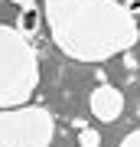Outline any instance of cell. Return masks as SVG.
Instances as JSON below:
<instances>
[{
	"mask_svg": "<svg viewBox=\"0 0 140 147\" xmlns=\"http://www.w3.org/2000/svg\"><path fill=\"white\" fill-rule=\"evenodd\" d=\"M42 20L56 49L75 62H108L140 39L134 13L117 0H42Z\"/></svg>",
	"mask_w": 140,
	"mask_h": 147,
	"instance_id": "obj_1",
	"label": "cell"
},
{
	"mask_svg": "<svg viewBox=\"0 0 140 147\" xmlns=\"http://www.w3.org/2000/svg\"><path fill=\"white\" fill-rule=\"evenodd\" d=\"M117 147H140V131H130V134H127Z\"/></svg>",
	"mask_w": 140,
	"mask_h": 147,
	"instance_id": "obj_7",
	"label": "cell"
},
{
	"mask_svg": "<svg viewBox=\"0 0 140 147\" xmlns=\"http://www.w3.org/2000/svg\"><path fill=\"white\" fill-rule=\"evenodd\" d=\"M78 147H101V134L94 131V127L82 124L78 127Z\"/></svg>",
	"mask_w": 140,
	"mask_h": 147,
	"instance_id": "obj_6",
	"label": "cell"
},
{
	"mask_svg": "<svg viewBox=\"0 0 140 147\" xmlns=\"http://www.w3.org/2000/svg\"><path fill=\"white\" fill-rule=\"evenodd\" d=\"M10 3H16V7H29V3H36V0H10Z\"/></svg>",
	"mask_w": 140,
	"mask_h": 147,
	"instance_id": "obj_9",
	"label": "cell"
},
{
	"mask_svg": "<svg viewBox=\"0 0 140 147\" xmlns=\"http://www.w3.org/2000/svg\"><path fill=\"white\" fill-rule=\"evenodd\" d=\"M88 108H91V115L98 121L111 124V121H117L124 115V92L114 88V85H108V82H101L98 88L88 95Z\"/></svg>",
	"mask_w": 140,
	"mask_h": 147,
	"instance_id": "obj_4",
	"label": "cell"
},
{
	"mask_svg": "<svg viewBox=\"0 0 140 147\" xmlns=\"http://www.w3.org/2000/svg\"><path fill=\"white\" fill-rule=\"evenodd\" d=\"M117 3H124V7H127V10H130V13H134V7L140 3V0H117Z\"/></svg>",
	"mask_w": 140,
	"mask_h": 147,
	"instance_id": "obj_8",
	"label": "cell"
},
{
	"mask_svg": "<svg viewBox=\"0 0 140 147\" xmlns=\"http://www.w3.org/2000/svg\"><path fill=\"white\" fill-rule=\"evenodd\" d=\"M39 26H42V10L36 3H29V7H20V16H16V30L23 33L26 39H33L39 33Z\"/></svg>",
	"mask_w": 140,
	"mask_h": 147,
	"instance_id": "obj_5",
	"label": "cell"
},
{
	"mask_svg": "<svg viewBox=\"0 0 140 147\" xmlns=\"http://www.w3.org/2000/svg\"><path fill=\"white\" fill-rule=\"evenodd\" d=\"M56 137V118L42 105L0 108V147H49Z\"/></svg>",
	"mask_w": 140,
	"mask_h": 147,
	"instance_id": "obj_3",
	"label": "cell"
},
{
	"mask_svg": "<svg viewBox=\"0 0 140 147\" xmlns=\"http://www.w3.org/2000/svg\"><path fill=\"white\" fill-rule=\"evenodd\" d=\"M36 85H39L36 46L16 26L0 23V108L26 105Z\"/></svg>",
	"mask_w": 140,
	"mask_h": 147,
	"instance_id": "obj_2",
	"label": "cell"
}]
</instances>
